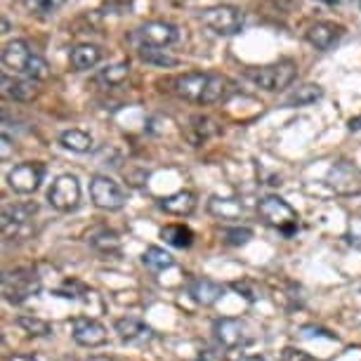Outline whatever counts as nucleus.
I'll use <instances>...</instances> for the list:
<instances>
[{
  "mask_svg": "<svg viewBox=\"0 0 361 361\" xmlns=\"http://www.w3.org/2000/svg\"><path fill=\"white\" fill-rule=\"evenodd\" d=\"M175 94L194 104H217V102L227 99L231 92L229 78L220 76V73H208V71H192L185 76L175 78Z\"/></svg>",
  "mask_w": 361,
  "mask_h": 361,
  "instance_id": "f257e3e1",
  "label": "nucleus"
},
{
  "mask_svg": "<svg viewBox=\"0 0 361 361\" xmlns=\"http://www.w3.org/2000/svg\"><path fill=\"white\" fill-rule=\"evenodd\" d=\"M3 64L5 69H12L15 73H22L24 78L43 80L47 78V62L40 54H36L29 47L26 40H10L3 50Z\"/></svg>",
  "mask_w": 361,
  "mask_h": 361,
  "instance_id": "f03ea898",
  "label": "nucleus"
},
{
  "mask_svg": "<svg viewBox=\"0 0 361 361\" xmlns=\"http://www.w3.org/2000/svg\"><path fill=\"white\" fill-rule=\"evenodd\" d=\"M257 213L269 227L281 231L283 236H293L298 231V210L290 206L288 201H283L281 196H264L257 203Z\"/></svg>",
  "mask_w": 361,
  "mask_h": 361,
  "instance_id": "7ed1b4c3",
  "label": "nucleus"
},
{
  "mask_svg": "<svg viewBox=\"0 0 361 361\" xmlns=\"http://www.w3.org/2000/svg\"><path fill=\"white\" fill-rule=\"evenodd\" d=\"M3 298L10 305H22L40 293V276L29 267L10 269L3 274Z\"/></svg>",
  "mask_w": 361,
  "mask_h": 361,
  "instance_id": "20e7f679",
  "label": "nucleus"
},
{
  "mask_svg": "<svg viewBox=\"0 0 361 361\" xmlns=\"http://www.w3.org/2000/svg\"><path fill=\"white\" fill-rule=\"evenodd\" d=\"M248 80L260 87V90H267V92H279V90H286L293 80L298 76V66L286 59V62H279V64H269V66H260V69H250L248 73Z\"/></svg>",
  "mask_w": 361,
  "mask_h": 361,
  "instance_id": "39448f33",
  "label": "nucleus"
},
{
  "mask_svg": "<svg viewBox=\"0 0 361 361\" xmlns=\"http://www.w3.org/2000/svg\"><path fill=\"white\" fill-rule=\"evenodd\" d=\"M38 206L36 203H15V206H5L3 208V234L8 241L15 238H26L31 234V220L36 215Z\"/></svg>",
  "mask_w": 361,
  "mask_h": 361,
  "instance_id": "423d86ee",
  "label": "nucleus"
},
{
  "mask_svg": "<svg viewBox=\"0 0 361 361\" xmlns=\"http://www.w3.org/2000/svg\"><path fill=\"white\" fill-rule=\"evenodd\" d=\"M201 22L217 36H236L243 26V12L234 5H215L203 10Z\"/></svg>",
  "mask_w": 361,
  "mask_h": 361,
  "instance_id": "0eeeda50",
  "label": "nucleus"
},
{
  "mask_svg": "<svg viewBox=\"0 0 361 361\" xmlns=\"http://www.w3.org/2000/svg\"><path fill=\"white\" fill-rule=\"evenodd\" d=\"M90 199L102 210H121L128 201L123 187L106 175H94L90 180Z\"/></svg>",
  "mask_w": 361,
  "mask_h": 361,
  "instance_id": "6e6552de",
  "label": "nucleus"
},
{
  "mask_svg": "<svg viewBox=\"0 0 361 361\" xmlns=\"http://www.w3.org/2000/svg\"><path fill=\"white\" fill-rule=\"evenodd\" d=\"M47 201L54 210H62V213L76 210L80 203V185L76 175H59L47 192Z\"/></svg>",
  "mask_w": 361,
  "mask_h": 361,
  "instance_id": "1a4fd4ad",
  "label": "nucleus"
},
{
  "mask_svg": "<svg viewBox=\"0 0 361 361\" xmlns=\"http://www.w3.org/2000/svg\"><path fill=\"white\" fill-rule=\"evenodd\" d=\"M215 338L224 350H243L253 343V333L248 324L241 319H217L215 322Z\"/></svg>",
  "mask_w": 361,
  "mask_h": 361,
  "instance_id": "9d476101",
  "label": "nucleus"
},
{
  "mask_svg": "<svg viewBox=\"0 0 361 361\" xmlns=\"http://www.w3.org/2000/svg\"><path fill=\"white\" fill-rule=\"evenodd\" d=\"M45 180V166L38 161L19 163L8 173V185L15 194H33Z\"/></svg>",
  "mask_w": 361,
  "mask_h": 361,
  "instance_id": "9b49d317",
  "label": "nucleus"
},
{
  "mask_svg": "<svg viewBox=\"0 0 361 361\" xmlns=\"http://www.w3.org/2000/svg\"><path fill=\"white\" fill-rule=\"evenodd\" d=\"M137 38L147 47H168L180 38V31L170 22H147L137 29Z\"/></svg>",
  "mask_w": 361,
  "mask_h": 361,
  "instance_id": "f8f14e48",
  "label": "nucleus"
},
{
  "mask_svg": "<svg viewBox=\"0 0 361 361\" xmlns=\"http://www.w3.org/2000/svg\"><path fill=\"white\" fill-rule=\"evenodd\" d=\"M71 336L80 347H99L109 340V333H106L104 326H102L97 319H90V317L73 319Z\"/></svg>",
  "mask_w": 361,
  "mask_h": 361,
  "instance_id": "ddd939ff",
  "label": "nucleus"
},
{
  "mask_svg": "<svg viewBox=\"0 0 361 361\" xmlns=\"http://www.w3.org/2000/svg\"><path fill=\"white\" fill-rule=\"evenodd\" d=\"M116 333H118L121 340H126V343H152L154 340V331L149 329V326L145 322H140V319L135 317H123L118 319V322L114 324Z\"/></svg>",
  "mask_w": 361,
  "mask_h": 361,
  "instance_id": "4468645a",
  "label": "nucleus"
},
{
  "mask_svg": "<svg viewBox=\"0 0 361 361\" xmlns=\"http://www.w3.org/2000/svg\"><path fill=\"white\" fill-rule=\"evenodd\" d=\"M340 38H343V26H338L333 22H319L314 26H310V31H307V43L322 52L331 50Z\"/></svg>",
  "mask_w": 361,
  "mask_h": 361,
  "instance_id": "2eb2a0df",
  "label": "nucleus"
},
{
  "mask_svg": "<svg viewBox=\"0 0 361 361\" xmlns=\"http://www.w3.org/2000/svg\"><path fill=\"white\" fill-rule=\"evenodd\" d=\"M187 290L194 302L203 305V307H210V305H215L217 300L224 295V286L210 281V279H192Z\"/></svg>",
  "mask_w": 361,
  "mask_h": 361,
  "instance_id": "dca6fc26",
  "label": "nucleus"
},
{
  "mask_svg": "<svg viewBox=\"0 0 361 361\" xmlns=\"http://www.w3.org/2000/svg\"><path fill=\"white\" fill-rule=\"evenodd\" d=\"M0 83H3V92L15 102H31L38 97V85L33 78H10L8 73H3Z\"/></svg>",
  "mask_w": 361,
  "mask_h": 361,
  "instance_id": "f3484780",
  "label": "nucleus"
},
{
  "mask_svg": "<svg viewBox=\"0 0 361 361\" xmlns=\"http://www.w3.org/2000/svg\"><path fill=\"white\" fill-rule=\"evenodd\" d=\"M161 210H166L168 215L187 217L196 210V196H194V192L182 189V192H175V194L166 196V199H161Z\"/></svg>",
  "mask_w": 361,
  "mask_h": 361,
  "instance_id": "a211bd4d",
  "label": "nucleus"
},
{
  "mask_svg": "<svg viewBox=\"0 0 361 361\" xmlns=\"http://www.w3.org/2000/svg\"><path fill=\"white\" fill-rule=\"evenodd\" d=\"M215 133H217V128L213 118H208V116H192L189 128H187V140L192 142L194 147H199L206 140L213 137Z\"/></svg>",
  "mask_w": 361,
  "mask_h": 361,
  "instance_id": "6ab92c4d",
  "label": "nucleus"
},
{
  "mask_svg": "<svg viewBox=\"0 0 361 361\" xmlns=\"http://www.w3.org/2000/svg\"><path fill=\"white\" fill-rule=\"evenodd\" d=\"M71 66L76 71H87L102 62V50L97 45H76L71 50Z\"/></svg>",
  "mask_w": 361,
  "mask_h": 361,
  "instance_id": "aec40b11",
  "label": "nucleus"
},
{
  "mask_svg": "<svg viewBox=\"0 0 361 361\" xmlns=\"http://www.w3.org/2000/svg\"><path fill=\"white\" fill-rule=\"evenodd\" d=\"M324 97V87L314 83L298 85L288 97H286V106H310Z\"/></svg>",
  "mask_w": 361,
  "mask_h": 361,
  "instance_id": "412c9836",
  "label": "nucleus"
},
{
  "mask_svg": "<svg viewBox=\"0 0 361 361\" xmlns=\"http://www.w3.org/2000/svg\"><path fill=\"white\" fill-rule=\"evenodd\" d=\"M161 238L175 248H189L194 243V231L185 224H166L161 229Z\"/></svg>",
  "mask_w": 361,
  "mask_h": 361,
  "instance_id": "4be33fe9",
  "label": "nucleus"
},
{
  "mask_svg": "<svg viewBox=\"0 0 361 361\" xmlns=\"http://www.w3.org/2000/svg\"><path fill=\"white\" fill-rule=\"evenodd\" d=\"M59 145L69 152H76V154H85L92 149V137L87 135L85 130H78V128H71V130H64L59 135Z\"/></svg>",
  "mask_w": 361,
  "mask_h": 361,
  "instance_id": "5701e85b",
  "label": "nucleus"
},
{
  "mask_svg": "<svg viewBox=\"0 0 361 361\" xmlns=\"http://www.w3.org/2000/svg\"><path fill=\"white\" fill-rule=\"evenodd\" d=\"M208 210H210V215H215V217H220V220H238L243 213V206H241V201H236V199H210L208 203Z\"/></svg>",
  "mask_w": 361,
  "mask_h": 361,
  "instance_id": "b1692460",
  "label": "nucleus"
},
{
  "mask_svg": "<svg viewBox=\"0 0 361 361\" xmlns=\"http://www.w3.org/2000/svg\"><path fill=\"white\" fill-rule=\"evenodd\" d=\"M140 59L147 64L163 66V69H168V66H177V62H180L175 54H170L168 50H163V47H147V45H142Z\"/></svg>",
  "mask_w": 361,
  "mask_h": 361,
  "instance_id": "393cba45",
  "label": "nucleus"
},
{
  "mask_svg": "<svg viewBox=\"0 0 361 361\" xmlns=\"http://www.w3.org/2000/svg\"><path fill=\"white\" fill-rule=\"evenodd\" d=\"M142 262H145L147 267H149V269H154V271L170 269V267L175 264L173 255H170L168 250L159 248V246H149V248H147V253H145V257H142Z\"/></svg>",
  "mask_w": 361,
  "mask_h": 361,
  "instance_id": "a878e982",
  "label": "nucleus"
},
{
  "mask_svg": "<svg viewBox=\"0 0 361 361\" xmlns=\"http://www.w3.org/2000/svg\"><path fill=\"white\" fill-rule=\"evenodd\" d=\"M17 326H19V329H24L29 336H36V338H45V336H50V333H52L50 324L43 322V319H38V317H29V314L19 317Z\"/></svg>",
  "mask_w": 361,
  "mask_h": 361,
  "instance_id": "bb28decb",
  "label": "nucleus"
},
{
  "mask_svg": "<svg viewBox=\"0 0 361 361\" xmlns=\"http://www.w3.org/2000/svg\"><path fill=\"white\" fill-rule=\"evenodd\" d=\"M128 73H130V62H118V64H114V66H109V69L102 71L97 76V80L99 83H104L106 87L118 85L128 78Z\"/></svg>",
  "mask_w": 361,
  "mask_h": 361,
  "instance_id": "cd10ccee",
  "label": "nucleus"
},
{
  "mask_svg": "<svg viewBox=\"0 0 361 361\" xmlns=\"http://www.w3.org/2000/svg\"><path fill=\"white\" fill-rule=\"evenodd\" d=\"M64 3L66 0H26V8L40 17H47V15H54L57 10H62Z\"/></svg>",
  "mask_w": 361,
  "mask_h": 361,
  "instance_id": "c85d7f7f",
  "label": "nucleus"
},
{
  "mask_svg": "<svg viewBox=\"0 0 361 361\" xmlns=\"http://www.w3.org/2000/svg\"><path fill=\"white\" fill-rule=\"evenodd\" d=\"M92 246L102 250V253H118L121 250V241L114 231H102V234L92 236Z\"/></svg>",
  "mask_w": 361,
  "mask_h": 361,
  "instance_id": "c756f323",
  "label": "nucleus"
},
{
  "mask_svg": "<svg viewBox=\"0 0 361 361\" xmlns=\"http://www.w3.org/2000/svg\"><path fill=\"white\" fill-rule=\"evenodd\" d=\"M250 238H253V229H248V227H231L224 231V241H227L229 246H246Z\"/></svg>",
  "mask_w": 361,
  "mask_h": 361,
  "instance_id": "7c9ffc66",
  "label": "nucleus"
},
{
  "mask_svg": "<svg viewBox=\"0 0 361 361\" xmlns=\"http://www.w3.org/2000/svg\"><path fill=\"white\" fill-rule=\"evenodd\" d=\"M281 361H314L307 352H300L295 347H286L281 352Z\"/></svg>",
  "mask_w": 361,
  "mask_h": 361,
  "instance_id": "2f4dec72",
  "label": "nucleus"
},
{
  "mask_svg": "<svg viewBox=\"0 0 361 361\" xmlns=\"http://www.w3.org/2000/svg\"><path fill=\"white\" fill-rule=\"evenodd\" d=\"M231 288H234L236 293H243V298L250 300V302H253V300H257L255 290L250 288V283H248V281H236V283H231Z\"/></svg>",
  "mask_w": 361,
  "mask_h": 361,
  "instance_id": "473e14b6",
  "label": "nucleus"
},
{
  "mask_svg": "<svg viewBox=\"0 0 361 361\" xmlns=\"http://www.w3.org/2000/svg\"><path fill=\"white\" fill-rule=\"evenodd\" d=\"M199 361H227L222 350H206L199 354Z\"/></svg>",
  "mask_w": 361,
  "mask_h": 361,
  "instance_id": "72a5a7b5",
  "label": "nucleus"
},
{
  "mask_svg": "<svg viewBox=\"0 0 361 361\" xmlns=\"http://www.w3.org/2000/svg\"><path fill=\"white\" fill-rule=\"evenodd\" d=\"M3 361H38V359L31 357V354H8Z\"/></svg>",
  "mask_w": 361,
  "mask_h": 361,
  "instance_id": "f704fd0d",
  "label": "nucleus"
},
{
  "mask_svg": "<svg viewBox=\"0 0 361 361\" xmlns=\"http://www.w3.org/2000/svg\"><path fill=\"white\" fill-rule=\"evenodd\" d=\"M8 156H10V137L3 135V161H8Z\"/></svg>",
  "mask_w": 361,
  "mask_h": 361,
  "instance_id": "c9c22d12",
  "label": "nucleus"
},
{
  "mask_svg": "<svg viewBox=\"0 0 361 361\" xmlns=\"http://www.w3.org/2000/svg\"><path fill=\"white\" fill-rule=\"evenodd\" d=\"M350 130H352V133L361 130V116H354V118L350 121Z\"/></svg>",
  "mask_w": 361,
  "mask_h": 361,
  "instance_id": "e433bc0d",
  "label": "nucleus"
},
{
  "mask_svg": "<svg viewBox=\"0 0 361 361\" xmlns=\"http://www.w3.org/2000/svg\"><path fill=\"white\" fill-rule=\"evenodd\" d=\"M87 361H114L111 357H90Z\"/></svg>",
  "mask_w": 361,
  "mask_h": 361,
  "instance_id": "4c0bfd02",
  "label": "nucleus"
},
{
  "mask_svg": "<svg viewBox=\"0 0 361 361\" xmlns=\"http://www.w3.org/2000/svg\"><path fill=\"white\" fill-rule=\"evenodd\" d=\"M238 361H264L262 357H241Z\"/></svg>",
  "mask_w": 361,
  "mask_h": 361,
  "instance_id": "58836bf2",
  "label": "nucleus"
},
{
  "mask_svg": "<svg viewBox=\"0 0 361 361\" xmlns=\"http://www.w3.org/2000/svg\"><path fill=\"white\" fill-rule=\"evenodd\" d=\"M352 231H354V229H352ZM354 238H357V243L361 246V231H354Z\"/></svg>",
  "mask_w": 361,
  "mask_h": 361,
  "instance_id": "ea45409f",
  "label": "nucleus"
},
{
  "mask_svg": "<svg viewBox=\"0 0 361 361\" xmlns=\"http://www.w3.org/2000/svg\"><path fill=\"white\" fill-rule=\"evenodd\" d=\"M359 8H361V0H359Z\"/></svg>",
  "mask_w": 361,
  "mask_h": 361,
  "instance_id": "a19ab883",
  "label": "nucleus"
}]
</instances>
